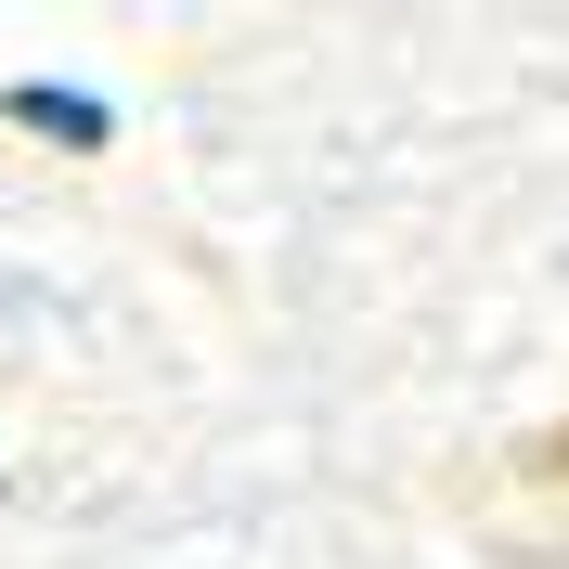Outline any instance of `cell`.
<instances>
[{"mask_svg":"<svg viewBox=\"0 0 569 569\" xmlns=\"http://www.w3.org/2000/svg\"><path fill=\"white\" fill-rule=\"evenodd\" d=\"M13 117L52 142H104V104H78V91H13Z\"/></svg>","mask_w":569,"mask_h":569,"instance_id":"1","label":"cell"},{"mask_svg":"<svg viewBox=\"0 0 569 569\" xmlns=\"http://www.w3.org/2000/svg\"><path fill=\"white\" fill-rule=\"evenodd\" d=\"M518 466H531L543 492H569V427H543V440H518Z\"/></svg>","mask_w":569,"mask_h":569,"instance_id":"2","label":"cell"}]
</instances>
